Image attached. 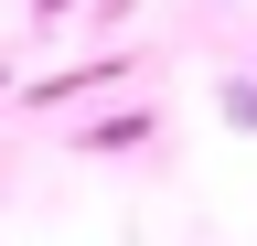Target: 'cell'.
Returning <instances> with one entry per match:
<instances>
[{
    "label": "cell",
    "instance_id": "obj_2",
    "mask_svg": "<svg viewBox=\"0 0 257 246\" xmlns=\"http://www.w3.org/2000/svg\"><path fill=\"white\" fill-rule=\"evenodd\" d=\"M43 11H64V0H43Z\"/></svg>",
    "mask_w": 257,
    "mask_h": 246
},
{
    "label": "cell",
    "instance_id": "obj_1",
    "mask_svg": "<svg viewBox=\"0 0 257 246\" xmlns=\"http://www.w3.org/2000/svg\"><path fill=\"white\" fill-rule=\"evenodd\" d=\"M225 118H236V129H257V86H225Z\"/></svg>",
    "mask_w": 257,
    "mask_h": 246
}]
</instances>
